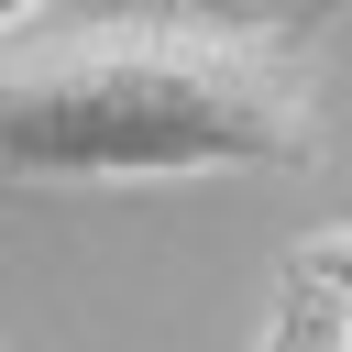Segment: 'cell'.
<instances>
[{
  "instance_id": "cell-4",
  "label": "cell",
  "mask_w": 352,
  "mask_h": 352,
  "mask_svg": "<svg viewBox=\"0 0 352 352\" xmlns=\"http://www.w3.org/2000/svg\"><path fill=\"white\" fill-rule=\"evenodd\" d=\"M33 11H44V0H0V33H22V22H33Z\"/></svg>"
},
{
  "instance_id": "cell-3",
  "label": "cell",
  "mask_w": 352,
  "mask_h": 352,
  "mask_svg": "<svg viewBox=\"0 0 352 352\" xmlns=\"http://www.w3.org/2000/svg\"><path fill=\"white\" fill-rule=\"evenodd\" d=\"M286 264H308V275H330V286H352V220H330V231H308Z\"/></svg>"
},
{
  "instance_id": "cell-5",
  "label": "cell",
  "mask_w": 352,
  "mask_h": 352,
  "mask_svg": "<svg viewBox=\"0 0 352 352\" xmlns=\"http://www.w3.org/2000/svg\"><path fill=\"white\" fill-rule=\"evenodd\" d=\"M198 11H231V0H198Z\"/></svg>"
},
{
  "instance_id": "cell-1",
  "label": "cell",
  "mask_w": 352,
  "mask_h": 352,
  "mask_svg": "<svg viewBox=\"0 0 352 352\" xmlns=\"http://www.w3.org/2000/svg\"><path fill=\"white\" fill-rule=\"evenodd\" d=\"M308 22L121 11L0 44V176H242L319 165Z\"/></svg>"
},
{
  "instance_id": "cell-2",
  "label": "cell",
  "mask_w": 352,
  "mask_h": 352,
  "mask_svg": "<svg viewBox=\"0 0 352 352\" xmlns=\"http://www.w3.org/2000/svg\"><path fill=\"white\" fill-rule=\"evenodd\" d=\"M341 308H352V286H330V275L286 264V275H275V297H264L253 352H341Z\"/></svg>"
}]
</instances>
